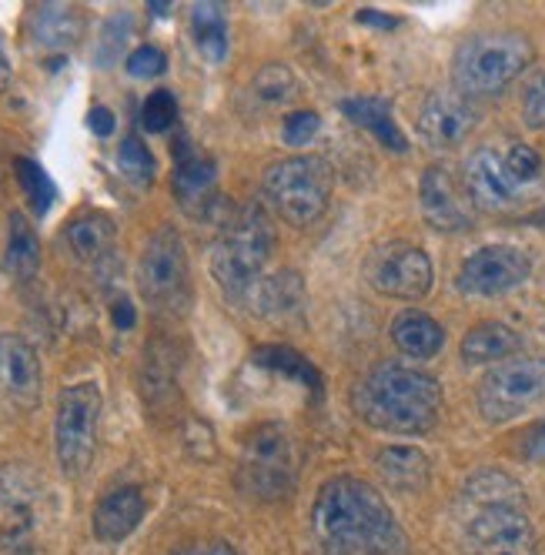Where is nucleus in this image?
Segmentation results:
<instances>
[{
    "instance_id": "7",
    "label": "nucleus",
    "mask_w": 545,
    "mask_h": 555,
    "mask_svg": "<svg viewBox=\"0 0 545 555\" xmlns=\"http://www.w3.org/2000/svg\"><path fill=\"white\" fill-rule=\"evenodd\" d=\"M264 197L288 224H315L332 202V168L322 157H288L264 171Z\"/></svg>"
},
{
    "instance_id": "45",
    "label": "nucleus",
    "mask_w": 545,
    "mask_h": 555,
    "mask_svg": "<svg viewBox=\"0 0 545 555\" xmlns=\"http://www.w3.org/2000/svg\"><path fill=\"white\" fill-rule=\"evenodd\" d=\"M8 77H11V64H8V54H4V48H0V88L8 85Z\"/></svg>"
},
{
    "instance_id": "34",
    "label": "nucleus",
    "mask_w": 545,
    "mask_h": 555,
    "mask_svg": "<svg viewBox=\"0 0 545 555\" xmlns=\"http://www.w3.org/2000/svg\"><path fill=\"white\" fill-rule=\"evenodd\" d=\"M174 388V365L171 359L158 351V341L147 345V362H144V391L147 399H158L161 391H171Z\"/></svg>"
},
{
    "instance_id": "31",
    "label": "nucleus",
    "mask_w": 545,
    "mask_h": 555,
    "mask_svg": "<svg viewBox=\"0 0 545 555\" xmlns=\"http://www.w3.org/2000/svg\"><path fill=\"white\" fill-rule=\"evenodd\" d=\"M14 175H17L21 191L27 194L30 211L34 215H48L51 205H54V194H57L51 175L41 165H37V162H30V157H17V162H14Z\"/></svg>"
},
{
    "instance_id": "9",
    "label": "nucleus",
    "mask_w": 545,
    "mask_h": 555,
    "mask_svg": "<svg viewBox=\"0 0 545 555\" xmlns=\"http://www.w3.org/2000/svg\"><path fill=\"white\" fill-rule=\"evenodd\" d=\"M138 288L154 311H181L191 292L187 251L174 228H161L151 234V242L138 261Z\"/></svg>"
},
{
    "instance_id": "1",
    "label": "nucleus",
    "mask_w": 545,
    "mask_h": 555,
    "mask_svg": "<svg viewBox=\"0 0 545 555\" xmlns=\"http://www.w3.org/2000/svg\"><path fill=\"white\" fill-rule=\"evenodd\" d=\"M311 526L328 555H405L408 542L378 489L355 475H338L322 486Z\"/></svg>"
},
{
    "instance_id": "30",
    "label": "nucleus",
    "mask_w": 545,
    "mask_h": 555,
    "mask_svg": "<svg viewBox=\"0 0 545 555\" xmlns=\"http://www.w3.org/2000/svg\"><path fill=\"white\" fill-rule=\"evenodd\" d=\"M248 94H251V101L258 107H282V104H291L295 101L298 81H295V74L285 64H264L255 74Z\"/></svg>"
},
{
    "instance_id": "3",
    "label": "nucleus",
    "mask_w": 545,
    "mask_h": 555,
    "mask_svg": "<svg viewBox=\"0 0 545 555\" xmlns=\"http://www.w3.org/2000/svg\"><path fill=\"white\" fill-rule=\"evenodd\" d=\"M352 405L362 422L392 435L432 431L442 412V388L418 369L385 362L372 369L352 391Z\"/></svg>"
},
{
    "instance_id": "21",
    "label": "nucleus",
    "mask_w": 545,
    "mask_h": 555,
    "mask_svg": "<svg viewBox=\"0 0 545 555\" xmlns=\"http://www.w3.org/2000/svg\"><path fill=\"white\" fill-rule=\"evenodd\" d=\"M375 465L385 486H392L399 492H421L428 486V475H432L428 455L415 446H385L375 455Z\"/></svg>"
},
{
    "instance_id": "5",
    "label": "nucleus",
    "mask_w": 545,
    "mask_h": 555,
    "mask_svg": "<svg viewBox=\"0 0 545 555\" xmlns=\"http://www.w3.org/2000/svg\"><path fill=\"white\" fill-rule=\"evenodd\" d=\"M535 51L529 37L516 30L472 34L462 41L452 61V81L462 98H489L509 88L516 77L532 64Z\"/></svg>"
},
{
    "instance_id": "39",
    "label": "nucleus",
    "mask_w": 545,
    "mask_h": 555,
    "mask_svg": "<svg viewBox=\"0 0 545 555\" xmlns=\"http://www.w3.org/2000/svg\"><path fill=\"white\" fill-rule=\"evenodd\" d=\"M522 117H525V125H529V128L545 131V74H538L535 81L525 88V98H522Z\"/></svg>"
},
{
    "instance_id": "12",
    "label": "nucleus",
    "mask_w": 545,
    "mask_h": 555,
    "mask_svg": "<svg viewBox=\"0 0 545 555\" xmlns=\"http://www.w3.org/2000/svg\"><path fill=\"white\" fill-rule=\"evenodd\" d=\"M365 278L368 285L388 298H402V301H418L432 292L436 282V268L421 248L408 242H388L372 251L365 261Z\"/></svg>"
},
{
    "instance_id": "46",
    "label": "nucleus",
    "mask_w": 545,
    "mask_h": 555,
    "mask_svg": "<svg viewBox=\"0 0 545 555\" xmlns=\"http://www.w3.org/2000/svg\"><path fill=\"white\" fill-rule=\"evenodd\" d=\"M151 8H154V14H158V17H168V8H171V4H161V0H154Z\"/></svg>"
},
{
    "instance_id": "29",
    "label": "nucleus",
    "mask_w": 545,
    "mask_h": 555,
    "mask_svg": "<svg viewBox=\"0 0 545 555\" xmlns=\"http://www.w3.org/2000/svg\"><path fill=\"white\" fill-rule=\"evenodd\" d=\"M255 365H261L268 372H278V375H285V378H291V382H298L304 388H322L319 369L288 345H261V348H255Z\"/></svg>"
},
{
    "instance_id": "2",
    "label": "nucleus",
    "mask_w": 545,
    "mask_h": 555,
    "mask_svg": "<svg viewBox=\"0 0 545 555\" xmlns=\"http://www.w3.org/2000/svg\"><path fill=\"white\" fill-rule=\"evenodd\" d=\"M469 555H535V529L522 486L509 472H476L462 489Z\"/></svg>"
},
{
    "instance_id": "25",
    "label": "nucleus",
    "mask_w": 545,
    "mask_h": 555,
    "mask_svg": "<svg viewBox=\"0 0 545 555\" xmlns=\"http://www.w3.org/2000/svg\"><path fill=\"white\" fill-rule=\"evenodd\" d=\"M4 271L14 282H30L41 271V237H37L34 224L24 215H11V231H8V251H4Z\"/></svg>"
},
{
    "instance_id": "43",
    "label": "nucleus",
    "mask_w": 545,
    "mask_h": 555,
    "mask_svg": "<svg viewBox=\"0 0 545 555\" xmlns=\"http://www.w3.org/2000/svg\"><path fill=\"white\" fill-rule=\"evenodd\" d=\"M174 555H238L228 542H205L198 548H184V552H174Z\"/></svg>"
},
{
    "instance_id": "42",
    "label": "nucleus",
    "mask_w": 545,
    "mask_h": 555,
    "mask_svg": "<svg viewBox=\"0 0 545 555\" xmlns=\"http://www.w3.org/2000/svg\"><path fill=\"white\" fill-rule=\"evenodd\" d=\"M88 125L98 138H111L114 134V114L107 107H94L91 117H88Z\"/></svg>"
},
{
    "instance_id": "16",
    "label": "nucleus",
    "mask_w": 545,
    "mask_h": 555,
    "mask_svg": "<svg viewBox=\"0 0 545 555\" xmlns=\"http://www.w3.org/2000/svg\"><path fill=\"white\" fill-rule=\"evenodd\" d=\"M479 125V111L462 94H428L418 111V134L432 147H458Z\"/></svg>"
},
{
    "instance_id": "28",
    "label": "nucleus",
    "mask_w": 545,
    "mask_h": 555,
    "mask_svg": "<svg viewBox=\"0 0 545 555\" xmlns=\"http://www.w3.org/2000/svg\"><path fill=\"white\" fill-rule=\"evenodd\" d=\"M191 34L208 64H221L228 57V17L221 4H194Z\"/></svg>"
},
{
    "instance_id": "14",
    "label": "nucleus",
    "mask_w": 545,
    "mask_h": 555,
    "mask_svg": "<svg viewBox=\"0 0 545 555\" xmlns=\"http://www.w3.org/2000/svg\"><path fill=\"white\" fill-rule=\"evenodd\" d=\"M532 274V258L516 245H485L458 268V292L472 298H495L519 288Z\"/></svg>"
},
{
    "instance_id": "18",
    "label": "nucleus",
    "mask_w": 545,
    "mask_h": 555,
    "mask_svg": "<svg viewBox=\"0 0 545 555\" xmlns=\"http://www.w3.org/2000/svg\"><path fill=\"white\" fill-rule=\"evenodd\" d=\"M215 181H218V168L211 157L181 141L174 147V197L184 205V211L198 215L205 202L215 197Z\"/></svg>"
},
{
    "instance_id": "26",
    "label": "nucleus",
    "mask_w": 545,
    "mask_h": 555,
    "mask_svg": "<svg viewBox=\"0 0 545 555\" xmlns=\"http://www.w3.org/2000/svg\"><path fill=\"white\" fill-rule=\"evenodd\" d=\"M341 107H345V114L352 117L355 125H362L365 131H372L375 141H381L385 147L408 151V141L399 131L392 104H388V101H381V98H352V101H345Z\"/></svg>"
},
{
    "instance_id": "24",
    "label": "nucleus",
    "mask_w": 545,
    "mask_h": 555,
    "mask_svg": "<svg viewBox=\"0 0 545 555\" xmlns=\"http://www.w3.org/2000/svg\"><path fill=\"white\" fill-rule=\"evenodd\" d=\"M85 34V17L67 4H41L30 14V37L48 51H64Z\"/></svg>"
},
{
    "instance_id": "37",
    "label": "nucleus",
    "mask_w": 545,
    "mask_h": 555,
    "mask_svg": "<svg viewBox=\"0 0 545 555\" xmlns=\"http://www.w3.org/2000/svg\"><path fill=\"white\" fill-rule=\"evenodd\" d=\"M128 74L138 77V81H151V77H161L168 70V57L161 48H154V44H141L128 54L125 61Z\"/></svg>"
},
{
    "instance_id": "10",
    "label": "nucleus",
    "mask_w": 545,
    "mask_h": 555,
    "mask_svg": "<svg viewBox=\"0 0 545 555\" xmlns=\"http://www.w3.org/2000/svg\"><path fill=\"white\" fill-rule=\"evenodd\" d=\"M44 522V486L24 465L0 468V548L34 555Z\"/></svg>"
},
{
    "instance_id": "32",
    "label": "nucleus",
    "mask_w": 545,
    "mask_h": 555,
    "mask_svg": "<svg viewBox=\"0 0 545 555\" xmlns=\"http://www.w3.org/2000/svg\"><path fill=\"white\" fill-rule=\"evenodd\" d=\"M178 121V101H174V94L171 91H154L147 101H144V107H141V125H144V131H151V134H165L171 125Z\"/></svg>"
},
{
    "instance_id": "19",
    "label": "nucleus",
    "mask_w": 545,
    "mask_h": 555,
    "mask_svg": "<svg viewBox=\"0 0 545 555\" xmlns=\"http://www.w3.org/2000/svg\"><path fill=\"white\" fill-rule=\"evenodd\" d=\"M144 495L134 489V486H125V489H114L107 492L98 508H94V535L107 545L114 542H125L144 519Z\"/></svg>"
},
{
    "instance_id": "41",
    "label": "nucleus",
    "mask_w": 545,
    "mask_h": 555,
    "mask_svg": "<svg viewBox=\"0 0 545 555\" xmlns=\"http://www.w3.org/2000/svg\"><path fill=\"white\" fill-rule=\"evenodd\" d=\"M111 319H114V328H121V332H131L134 322H138V311L128 298H118L111 308Z\"/></svg>"
},
{
    "instance_id": "38",
    "label": "nucleus",
    "mask_w": 545,
    "mask_h": 555,
    "mask_svg": "<svg viewBox=\"0 0 545 555\" xmlns=\"http://www.w3.org/2000/svg\"><path fill=\"white\" fill-rule=\"evenodd\" d=\"M319 128H322V117L315 111H295V114H288L282 138H285V144L298 147V144H308L311 138H315Z\"/></svg>"
},
{
    "instance_id": "20",
    "label": "nucleus",
    "mask_w": 545,
    "mask_h": 555,
    "mask_svg": "<svg viewBox=\"0 0 545 555\" xmlns=\"http://www.w3.org/2000/svg\"><path fill=\"white\" fill-rule=\"evenodd\" d=\"M392 341L399 345L402 354H408V359H436V354L442 351L445 345V332L442 325L432 319V314H425L418 308H408L402 314H395L392 322Z\"/></svg>"
},
{
    "instance_id": "27",
    "label": "nucleus",
    "mask_w": 545,
    "mask_h": 555,
    "mask_svg": "<svg viewBox=\"0 0 545 555\" xmlns=\"http://www.w3.org/2000/svg\"><path fill=\"white\" fill-rule=\"evenodd\" d=\"M255 301L258 314H268V319H278V314L298 311L301 298H304V285L295 271H278V274H268L251 288L248 295Z\"/></svg>"
},
{
    "instance_id": "11",
    "label": "nucleus",
    "mask_w": 545,
    "mask_h": 555,
    "mask_svg": "<svg viewBox=\"0 0 545 555\" xmlns=\"http://www.w3.org/2000/svg\"><path fill=\"white\" fill-rule=\"evenodd\" d=\"M545 399V359H509L495 365L476 391L485 422L502 425Z\"/></svg>"
},
{
    "instance_id": "33",
    "label": "nucleus",
    "mask_w": 545,
    "mask_h": 555,
    "mask_svg": "<svg viewBox=\"0 0 545 555\" xmlns=\"http://www.w3.org/2000/svg\"><path fill=\"white\" fill-rule=\"evenodd\" d=\"M118 162H121V171L138 181V184H147L154 178V154L147 151V144L141 138H125L121 141V151H118Z\"/></svg>"
},
{
    "instance_id": "4",
    "label": "nucleus",
    "mask_w": 545,
    "mask_h": 555,
    "mask_svg": "<svg viewBox=\"0 0 545 555\" xmlns=\"http://www.w3.org/2000/svg\"><path fill=\"white\" fill-rule=\"evenodd\" d=\"M275 255V224L261 205H245L228 218L211 251V274L228 298H248L261 282L264 264Z\"/></svg>"
},
{
    "instance_id": "17",
    "label": "nucleus",
    "mask_w": 545,
    "mask_h": 555,
    "mask_svg": "<svg viewBox=\"0 0 545 555\" xmlns=\"http://www.w3.org/2000/svg\"><path fill=\"white\" fill-rule=\"evenodd\" d=\"M418 202L425 221L439 231H469L472 228V208L469 194L458 188V181L445 168H428L418 184Z\"/></svg>"
},
{
    "instance_id": "6",
    "label": "nucleus",
    "mask_w": 545,
    "mask_h": 555,
    "mask_svg": "<svg viewBox=\"0 0 545 555\" xmlns=\"http://www.w3.org/2000/svg\"><path fill=\"white\" fill-rule=\"evenodd\" d=\"M298 452L291 428L282 422H264L248 431L238 459V486L261 502H278L295 489Z\"/></svg>"
},
{
    "instance_id": "15",
    "label": "nucleus",
    "mask_w": 545,
    "mask_h": 555,
    "mask_svg": "<svg viewBox=\"0 0 545 555\" xmlns=\"http://www.w3.org/2000/svg\"><path fill=\"white\" fill-rule=\"evenodd\" d=\"M41 399V359L27 338L0 335V402L8 409H34Z\"/></svg>"
},
{
    "instance_id": "8",
    "label": "nucleus",
    "mask_w": 545,
    "mask_h": 555,
    "mask_svg": "<svg viewBox=\"0 0 545 555\" xmlns=\"http://www.w3.org/2000/svg\"><path fill=\"white\" fill-rule=\"evenodd\" d=\"M101 388L94 382L67 385L57 395V418H54V449L64 475H85L98 452V425H101Z\"/></svg>"
},
{
    "instance_id": "44",
    "label": "nucleus",
    "mask_w": 545,
    "mask_h": 555,
    "mask_svg": "<svg viewBox=\"0 0 545 555\" xmlns=\"http://www.w3.org/2000/svg\"><path fill=\"white\" fill-rule=\"evenodd\" d=\"M359 24H372V27H385V30H392L399 21L395 17H381V14H375V11H359V17H355Z\"/></svg>"
},
{
    "instance_id": "13",
    "label": "nucleus",
    "mask_w": 545,
    "mask_h": 555,
    "mask_svg": "<svg viewBox=\"0 0 545 555\" xmlns=\"http://www.w3.org/2000/svg\"><path fill=\"white\" fill-rule=\"evenodd\" d=\"M538 188H529L512 178L505 168V154L495 147H479L469 162H465V194L469 202L492 215H516L535 202Z\"/></svg>"
},
{
    "instance_id": "40",
    "label": "nucleus",
    "mask_w": 545,
    "mask_h": 555,
    "mask_svg": "<svg viewBox=\"0 0 545 555\" xmlns=\"http://www.w3.org/2000/svg\"><path fill=\"white\" fill-rule=\"evenodd\" d=\"M522 455H525L529 462L545 465V418L535 422V425L525 431V439H522Z\"/></svg>"
},
{
    "instance_id": "35",
    "label": "nucleus",
    "mask_w": 545,
    "mask_h": 555,
    "mask_svg": "<svg viewBox=\"0 0 545 555\" xmlns=\"http://www.w3.org/2000/svg\"><path fill=\"white\" fill-rule=\"evenodd\" d=\"M128 37H131V17H128V14L111 17V21L104 24L101 37H98V64L107 67V64L118 61L121 51H125V44H128Z\"/></svg>"
},
{
    "instance_id": "22",
    "label": "nucleus",
    "mask_w": 545,
    "mask_h": 555,
    "mask_svg": "<svg viewBox=\"0 0 545 555\" xmlns=\"http://www.w3.org/2000/svg\"><path fill=\"white\" fill-rule=\"evenodd\" d=\"M64 245L77 261L98 264L114 248V221L101 211H88L81 218H74L64 231Z\"/></svg>"
},
{
    "instance_id": "23",
    "label": "nucleus",
    "mask_w": 545,
    "mask_h": 555,
    "mask_svg": "<svg viewBox=\"0 0 545 555\" xmlns=\"http://www.w3.org/2000/svg\"><path fill=\"white\" fill-rule=\"evenodd\" d=\"M522 338L502 322H482L462 338V359L469 365H489V362H509L519 351Z\"/></svg>"
},
{
    "instance_id": "36",
    "label": "nucleus",
    "mask_w": 545,
    "mask_h": 555,
    "mask_svg": "<svg viewBox=\"0 0 545 555\" xmlns=\"http://www.w3.org/2000/svg\"><path fill=\"white\" fill-rule=\"evenodd\" d=\"M505 168L512 171L516 181L529 184V188H542V157L535 147L529 144H516L505 151Z\"/></svg>"
}]
</instances>
